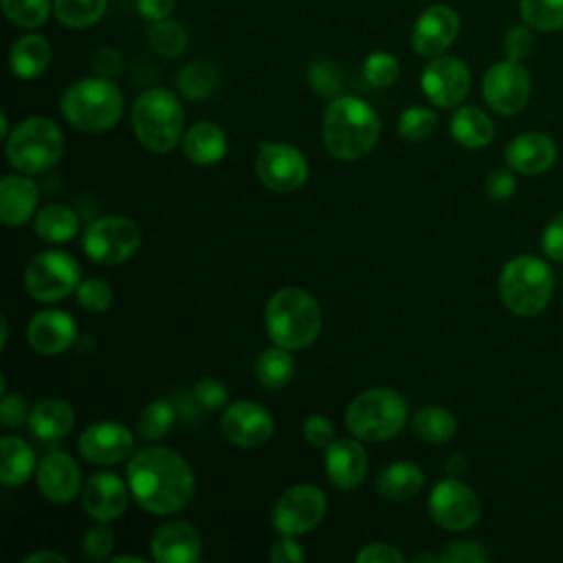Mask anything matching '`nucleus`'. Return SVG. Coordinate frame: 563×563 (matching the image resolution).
I'll use <instances>...</instances> for the list:
<instances>
[{
	"instance_id": "obj_1",
	"label": "nucleus",
	"mask_w": 563,
	"mask_h": 563,
	"mask_svg": "<svg viewBox=\"0 0 563 563\" xmlns=\"http://www.w3.org/2000/svg\"><path fill=\"white\" fill-rule=\"evenodd\" d=\"M125 482L134 501L150 515L167 517L183 510L196 490L189 462L169 446H143L132 453Z\"/></svg>"
},
{
	"instance_id": "obj_2",
	"label": "nucleus",
	"mask_w": 563,
	"mask_h": 563,
	"mask_svg": "<svg viewBox=\"0 0 563 563\" xmlns=\"http://www.w3.org/2000/svg\"><path fill=\"white\" fill-rule=\"evenodd\" d=\"M323 145L343 163L365 158L378 143L380 119L376 110L354 95L334 97L323 112Z\"/></svg>"
},
{
	"instance_id": "obj_3",
	"label": "nucleus",
	"mask_w": 563,
	"mask_h": 563,
	"mask_svg": "<svg viewBox=\"0 0 563 563\" xmlns=\"http://www.w3.org/2000/svg\"><path fill=\"white\" fill-rule=\"evenodd\" d=\"M321 308L317 299L297 286H286L271 295L264 308V323L271 341L286 350L312 345L321 332Z\"/></svg>"
},
{
	"instance_id": "obj_4",
	"label": "nucleus",
	"mask_w": 563,
	"mask_h": 563,
	"mask_svg": "<svg viewBox=\"0 0 563 563\" xmlns=\"http://www.w3.org/2000/svg\"><path fill=\"white\" fill-rule=\"evenodd\" d=\"M62 117L79 132H108L123 114V95L112 79L92 75L66 86L59 99Z\"/></svg>"
},
{
	"instance_id": "obj_5",
	"label": "nucleus",
	"mask_w": 563,
	"mask_h": 563,
	"mask_svg": "<svg viewBox=\"0 0 563 563\" xmlns=\"http://www.w3.org/2000/svg\"><path fill=\"white\" fill-rule=\"evenodd\" d=\"M132 130L145 150L156 154L172 152L185 136L183 103L167 88L141 92L132 106Z\"/></svg>"
},
{
	"instance_id": "obj_6",
	"label": "nucleus",
	"mask_w": 563,
	"mask_h": 563,
	"mask_svg": "<svg viewBox=\"0 0 563 563\" xmlns=\"http://www.w3.org/2000/svg\"><path fill=\"white\" fill-rule=\"evenodd\" d=\"M499 299L517 317H537L554 295L552 268L534 255H517L499 273Z\"/></svg>"
},
{
	"instance_id": "obj_7",
	"label": "nucleus",
	"mask_w": 563,
	"mask_h": 563,
	"mask_svg": "<svg viewBox=\"0 0 563 563\" xmlns=\"http://www.w3.org/2000/svg\"><path fill=\"white\" fill-rule=\"evenodd\" d=\"M409 418L407 400L389 387H369L361 391L345 409V427L365 442H385L396 438Z\"/></svg>"
},
{
	"instance_id": "obj_8",
	"label": "nucleus",
	"mask_w": 563,
	"mask_h": 563,
	"mask_svg": "<svg viewBox=\"0 0 563 563\" xmlns=\"http://www.w3.org/2000/svg\"><path fill=\"white\" fill-rule=\"evenodd\" d=\"M64 152V134L48 117H29L20 121L7 136L9 163L26 174H44L57 165Z\"/></svg>"
},
{
	"instance_id": "obj_9",
	"label": "nucleus",
	"mask_w": 563,
	"mask_h": 563,
	"mask_svg": "<svg viewBox=\"0 0 563 563\" xmlns=\"http://www.w3.org/2000/svg\"><path fill=\"white\" fill-rule=\"evenodd\" d=\"M143 235L134 220L125 216H103L92 220L81 235L84 253L101 266L128 262L141 246Z\"/></svg>"
},
{
	"instance_id": "obj_10",
	"label": "nucleus",
	"mask_w": 563,
	"mask_h": 563,
	"mask_svg": "<svg viewBox=\"0 0 563 563\" xmlns=\"http://www.w3.org/2000/svg\"><path fill=\"white\" fill-rule=\"evenodd\" d=\"M81 282L79 262L64 251H44L29 260L24 271L26 292L42 303L59 301L77 290Z\"/></svg>"
},
{
	"instance_id": "obj_11",
	"label": "nucleus",
	"mask_w": 563,
	"mask_h": 563,
	"mask_svg": "<svg viewBox=\"0 0 563 563\" xmlns=\"http://www.w3.org/2000/svg\"><path fill=\"white\" fill-rule=\"evenodd\" d=\"M328 508L323 490L314 484L290 486L273 506V528L284 537H299L319 526Z\"/></svg>"
},
{
	"instance_id": "obj_12",
	"label": "nucleus",
	"mask_w": 563,
	"mask_h": 563,
	"mask_svg": "<svg viewBox=\"0 0 563 563\" xmlns=\"http://www.w3.org/2000/svg\"><path fill=\"white\" fill-rule=\"evenodd\" d=\"M530 75L517 59H501L495 62L482 79V95L484 101L495 110L497 114L510 117L526 108L530 99Z\"/></svg>"
},
{
	"instance_id": "obj_13",
	"label": "nucleus",
	"mask_w": 563,
	"mask_h": 563,
	"mask_svg": "<svg viewBox=\"0 0 563 563\" xmlns=\"http://www.w3.org/2000/svg\"><path fill=\"white\" fill-rule=\"evenodd\" d=\"M255 174L268 189L290 194L308 180V163L295 145L266 141L257 145Z\"/></svg>"
},
{
	"instance_id": "obj_14",
	"label": "nucleus",
	"mask_w": 563,
	"mask_h": 563,
	"mask_svg": "<svg viewBox=\"0 0 563 563\" xmlns=\"http://www.w3.org/2000/svg\"><path fill=\"white\" fill-rule=\"evenodd\" d=\"M429 512L440 528L462 532L477 523L482 501L468 484L460 482L457 477H449L433 486L429 495Z\"/></svg>"
},
{
	"instance_id": "obj_15",
	"label": "nucleus",
	"mask_w": 563,
	"mask_h": 563,
	"mask_svg": "<svg viewBox=\"0 0 563 563\" xmlns=\"http://www.w3.org/2000/svg\"><path fill=\"white\" fill-rule=\"evenodd\" d=\"M420 88L438 108H453L464 101L471 90L468 66L455 55H438L424 66Z\"/></svg>"
},
{
	"instance_id": "obj_16",
	"label": "nucleus",
	"mask_w": 563,
	"mask_h": 563,
	"mask_svg": "<svg viewBox=\"0 0 563 563\" xmlns=\"http://www.w3.org/2000/svg\"><path fill=\"white\" fill-rule=\"evenodd\" d=\"M220 429L231 444L255 449L271 440L275 422L271 411L257 400H238L224 409Z\"/></svg>"
},
{
	"instance_id": "obj_17",
	"label": "nucleus",
	"mask_w": 563,
	"mask_h": 563,
	"mask_svg": "<svg viewBox=\"0 0 563 563\" xmlns=\"http://www.w3.org/2000/svg\"><path fill=\"white\" fill-rule=\"evenodd\" d=\"M77 446L90 464H119L134 453V433L117 420H97L81 431Z\"/></svg>"
},
{
	"instance_id": "obj_18",
	"label": "nucleus",
	"mask_w": 563,
	"mask_h": 563,
	"mask_svg": "<svg viewBox=\"0 0 563 563\" xmlns=\"http://www.w3.org/2000/svg\"><path fill=\"white\" fill-rule=\"evenodd\" d=\"M460 35V15L449 4H431L424 9L411 31V46L420 57L442 55Z\"/></svg>"
},
{
	"instance_id": "obj_19",
	"label": "nucleus",
	"mask_w": 563,
	"mask_h": 563,
	"mask_svg": "<svg viewBox=\"0 0 563 563\" xmlns=\"http://www.w3.org/2000/svg\"><path fill=\"white\" fill-rule=\"evenodd\" d=\"M81 506L95 521H114L128 508L130 486L112 471L92 473L81 486Z\"/></svg>"
},
{
	"instance_id": "obj_20",
	"label": "nucleus",
	"mask_w": 563,
	"mask_h": 563,
	"mask_svg": "<svg viewBox=\"0 0 563 563\" xmlns=\"http://www.w3.org/2000/svg\"><path fill=\"white\" fill-rule=\"evenodd\" d=\"M35 482L40 493L53 504L70 501L84 486L79 464L64 451H53L40 460Z\"/></svg>"
},
{
	"instance_id": "obj_21",
	"label": "nucleus",
	"mask_w": 563,
	"mask_h": 563,
	"mask_svg": "<svg viewBox=\"0 0 563 563\" xmlns=\"http://www.w3.org/2000/svg\"><path fill=\"white\" fill-rule=\"evenodd\" d=\"M369 468L367 451L358 440L339 438L325 446V475L339 490H354Z\"/></svg>"
},
{
	"instance_id": "obj_22",
	"label": "nucleus",
	"mask_w": 563,
	"mask_h": 563,
	"mask_svg": "<svg viewBox=\"0 0 563 563\" xmlns=\"http://www.w3.org/2000/svg\"><path fill=\"white\" fill-rule=\"evenodd\" d=\"M77 339V323L64 310H42L26 325L29 345L44 356H57L66 352Z\"/></svg>"
},
{
	"instance_id": "obj_23",
	"label": "nucleus",
	"mask_w": 563,
	"mask_h": 563,
	"mask_svg": "<svg viewBox=\"0 0 563 563\" xmlns=\"http://www.w3.org/2000/svg\"><path fill=\"white\" fill-rule=\"evenodd\" d=\"M150 550L152 559L158 563H196L202 552V541L191 523L167 521L154 530Z\"/></svg>"
},
{
	"instance_id": "obj_24",
	"label": "nucleus",
	"mask_w": 563,
	"mask_h": 563,
	"mask_svg": "<svg viewBox=\"0 0 563 563\" xmlns=\"http://www.w3.org/2000/svg\"><path fill=\"white\" fill-rule=\"evenodd\" d=\"M504 156L512 172L523 176H537L554 165L556 145L543 132H523L506 145Z\"/></svg>"
},
{
	"instance_id": "obj_25",
	"label": "nucleus",
	"mask_w": 563,
	"mask_h": 563,
	"mask_svg": "<svg viewBox=\"0 0 563 563\" xmlns=\"http://www.w3.org/2000/svg\"><path fill=\"white\" fill-rule=\"evenodd\" d=\"M37 185L18 174H9L0 180V220L7 227H22L31 220L37 205Z\"/></svg>"
},
{
	"instance_id": "obj_26",
	"label": "nucleus",
	"mask_w": 563,
	"mask_h": 563,
	"mask_svg": "<svg viewBox=\"0 0 563 563\" xmlns=\"http://www.w3.org/2000/svg\"><path fill=\"white\" fill-rule=\"evenodd\" d=\"M229 147L224 130L213 121H198L187 128L183 136V152L185 156L200 167L216 165L224 158Z\"/></svg>"
},
{
	"instance_id": "obj_27",
	"label": "nucleus",
	"mask_w": 563,
	"mask_h": 563,
	"mask_svg": "<svg viewBox=\"0 0 563 563\" xmlns=\"http://www.w3.org/2000/svg\"><path fill=\"white\" fill-rule=\"evenodd\" d=\"M75 424L73 405L64 398H44L40 400L29 416V429L42 442H55L70 433Z\"/></svg>"
},
{
	"instance_id": "obj_28",
	"label": "nucleus",
	"mask_w": 563,
	"mask_h": 563,
	"mask_svg": "<svg viewBox=\"0 0 563 563\" xmlns=\"http://www.w3.org/2000/svg\"><path fill=\"white\" fill-rule=\"evenodd\" d=\"M51 55H53V51L44 35H37V33L22 35L20 40L13 42V46L9 51L11 73L24 81L35 79L48 68Z\"/></svg>"
},
{
	"instance_id": "obj_29",
	"label": "nucleus",
	"mask_w": 563,
	"mask_h": 563,
	"mask_svg": "<svg viewBox=\"0 0 563 563\" xmlns=\"http://www.w3.org/2000/svg\"><path fill=\"white\" fill-rule=\"evenodd\" d=\"M449 130L453 141L466 150H482L495 136V125L490 117L475 106L457 108L451 117Z\"/></svg>"
},
{
	"instance_id": "obj_30",
	"label": "nucleus",
	"mask_w": 563,
	"mask_h": 563,
	"mask_svg": "<svg viewBox=\"0 0 563 563\" xmlns=\"http://www.w3.org/2000/svg\"><path fill=\"white\" fill-rule=\"evenodd\" d=\"M424 486V473L418 464L400 460L383 468L376 479L378 495L389 501H407L416 497Z\"/></svg>"
},
{
	"instance_id": "obj_31",
	"label": "nucleus",
	"mask_w": 563,
	"mask_h": 563,
	"mask_svg": "<svg viewBox=\"0 0 563 563\" xmlns=\"http://www.w3.org/2000/svg\"><path fill=\"white\" fill-rule=\"evenodd\" d=\"M33 229L40 240L51 242V244H62V242L73 240L79 233L81 222H79V216L70 207L55 202V205L42 207L35 213Z\"/></svg>"
},
{
	"instance_id": "obj_32",
	"label": "nucleus",
	"mask_w": 563,
	"mask_h": 563,
	"mask_svg": "<svg viewBox=\"0 0 563 563\" xmlns=\"http://www.w3.org/2000/svg\"><path fill=\"white\" fill-rule=\"evenodd\" d=\"M0 449H2V466H0L2 486L24 484L35 468L33 446L22 438L4 435L0 442Z\"/></svg>"
},
{
	"instance_id": "obj_33",
	"label": "nucleus",
	"mask_w": 563,
	"mask_h": 563,
	"mask_svg": "<svg viewBox=\"0 0 563 563\" xmlns=\"http://www.w3.org/2000/svg\"><path fill=\"white\" fill-rule=\"evenodd\" d=\"M176 84L185 99L205 101L220 86V68L209 59H194L180 68Z\"/></svg>"
},
{
	"instance_id": "obj_34",
	"label": "nucleus",
	"mask_w": 563,
	"mask_h": 563,
	"mask_svg": "<svg viewBox=\"0 0 563 563\" xmlns=\"http://www.w3.org/2000/svg\"><path fill=\"white\" fill-rule=\"evenodd\" d=\"M409 424H411L413 433L429 444H444L457 431V418L453 416V411H449L446 407H440V405L420 407L411 416Z\"/></svg>"
},
{
	"instance_id": "obj_35",
	"label": "nucleus",
	"mask_w": 563,
	"mask_h": 563,
	"mask_svg": "<svg viewBox=\"0 0 563 563\" xmlns=\"http://www.w3.org/2000/svg\"><path fill=\"white\" fill-rule=\"evenodd\" d=\"M255 376L266 389H282L295 376V358L286 347H268L255 361Z\"/></svg>"
},
{
	"instance_id": "obj_36",
	"label": "nucleus",
	"mask_w": 563,
	"mask_h": 563,
	"mask_svg": "<svg viewBox=\"0 0 563 563\" xmlns=\"http://www.w3.org/2000/svg\"><path fill=\"white\" fill-rule=\"evenodd\" d=\"M108 0H53V13L66 29L95 26L106 13Z\"/></svg>"
},
{
	"instance_id": "obj_37",
	"label": "nucleus",
	"mask_w": 563,
	"mask_h": 563,
	"mask_svg": "<svg viewBox=\"0 0 563 563\" xmlns=\"http://www.w3.org/2000/svg\"><path fill=\"white\" fill-rule=\"evenodd\" d=\"M147 42L156 55H161L165 59H174L187 51L189 35L180 22L167 18V20L152 22V26L147 31Z\"/></svg>"
},
{
	"instance_id": "obj_38",
	"label": "nucleus",
	"mask_w": 563,
	"mask_h": 563,
	"mask_svg": "<svg viewBox=\"0 0 563 563\" xmlns=\"http://www.w3.org/2000/svg\"><path fill=\"white\" fill-rule=\"evenodd\" d=\"M176 422V407L165 400V398H156V400H150L139 418H136V433L143 438V440H158L163 435H167L172 431Z\"/></svg>"
},
{
	"instance_id": "obj_39",
	"label": "nucleus",
	"mask_w": 563,
	"mask_h": 563,
	"mask_svg": "<svg viewBox=\"0 0 563 563\" xmlns=\"http://www.w3.org/2000/svg\"><path fill=\"white\" fill-rule=\"evenodd\" d=\"M519 13L532 31L563 29V0H519Z\"/></svg>"
},
{
	"instance_id": "obj_40",
	"label": "nucleus",
	"mask_w": 563,
	"mask_h": 563,
	"mask_svg": "<svg viewBox=\"0 0 563 563\" xmlns=\"http://www.w3.org/2000/svg\"><path fill=\"white\" fill-rule=\"evenodd\" d=\"M51 0H2L4 15L20 29H37L51 15Z\"/></svg>"
},
{
	"instance_id": "obj_41",
	"label": "nucleus",
	"mask_w": 563,
	"mask_h": 563,
	"mask_svg": "<svg viewBox=\"0 0 563 563\" xmlns=\"http://www.w3.org/2000/svg\"><path fill=\"white\" fill-rule=\"evenodd\" d=\"M438 125V114L424 106H411L402 110L398 119V134L409 143L424 141Z\"/></svg>"
},
{
	"instance_id": "obj_42",
	"label": "nucleus",
	"mask_w": 563,
	"mask_h": 563,
	"mask_svg": "<svg viewBox=\"0 0 563 563\" xmlns=\"http://www.w3.org/2000/svg\"><path fill=\"white\" fill-rule=\"evenodd\" d=\"M308 84L319 97H325V99L339 97L343 90V75L339 64L325 57L314 59L308 68Z\"/></svg>"
},
{
	"instance_id": "obj_43",
	"label": "nucleus",
	"mask_w": 563,
	"mask_h": 563,
	"mask_svg": "<svg viewBox=\"0 0 563 563\" xmlns=\"http://www.w3.org/2000/svg\"><path fill=\"white\" fill-rule=\"evenodd\" d=\"M400 75L398 59L387 51H374L363 62V77L372 88H389Z\"/></svg>"
},
{
	"instance_id": "obj_44",
	"label": "nucleus",
	"mask_w": 563,
	"mask_h": 563,
	"mask_svg": "<svg viewBox=\"0 0 563 563\" xmlns=\"http://www.w3.org/2000/svg\"><path fill=\"white\" fill-rule=\"evenodd\" d=\"M75 292H77V301L84 310L106 312L112 306V288L99 277L79 282Z\"/></svg>"
},
{
	"instance_id": "obj_45",
	"label": "nucleus",
	"mask_w": 563,
	"mask_h": 563,
	"mask_svg": "<svg viewBox=\"0 0 563 563\" xmlns=\"http://www.w3.org/2000/svg\"><path fill=\"white\" fill-rule=\"evenodd\" d=\"M84 554L92 561H106L112 556L114 550V532L108 528V523L97 521L92 528L86 530L84 541H81Z\"/></svg>"
},
{
	"instance_id": "obj_46",
	"label": "nucleus",
	"mask_w": 563,
	"mask_h": 563,
	"mask_svg": "<svg viewBox=\"0 0 563 563\" xmlns=\"http://www.w3.org/2000/svg\"><path fill=\"white\" fill-rule=\"evenodd\" d=\"M194 398L205 411H220L229 400V389L222 380L205 376L194 385Z\"/></svg>"
},
{
	"instance_id": "obj_47",
	"label": "nucleus",
	"mask_w": 563,
	"mask_h": 563,
	"mask_svg": "<svg viewBox=\"0 0 563 563\" xmlns=\"http://www.w3.org/2000/svg\"><path fill=\"white\" fill-rule=\"evenodd\" d=\"M501 46H504V53L508 59H526L532 48H534V37H532V29L523 22V24H515L510 26L506 33H504V40H501Z\"/></svg>"
},
{
	"instance_id": "obj_48",
	"label": "nucleus",
	"mask_w": 563,
	"mask_h": 563,
	"mask_svg": "<svg viewBox=\"0 0 563 563\" xmlns=\"http://www.w3.org/2000/svg\"><path fill=\"white\" fill-rule=\"evenodd\" d=\"M440 556H442V563H486L490 559L486 548L473 539L449 543Z\"/></svg>"
},
{
	"instance_id": "obj_49",
	"label": "nucleus",
	"mask_w": 563,
	"mask_h": 563,
	"mask_svg": "<svg viewBox=\"0 0 563 563\" xmlns=\"http://www.w3.org/2000/svg\"><path fill=\"white\" fill-rule=\"evenodd\" d=\"M29 416H31V409H29V402L24 400V396H18V394H4L2 396V400H0L2 427L18 429L24 422H29Z\"/></svg>"
},
{
	"instance_id": "obj_50",
	"label": "nucleus",
	"mask_w": 563,
	"mask_h": 563,
	"mask_svg": "<svg viewBox=\"0 0 563 563\" xmlns=\"http://www.w3.org/2000/svg\"><path fill=\"white\" fill-rule=\"evenodd\" d=\"M517 180H515V172L506 169V167H495L488 172L486 180H484V191L490 200H506L515 194Z\"/></svg>"
},
{
	"instance_id": "obj_51",
	"label": "nucleus",
	"mask_w": 563,
	"mask_h": 563,
	"mask_svg": "<svg viewBox=\"0 0 563 563\" xmlns=\"http://www.w3.org/2000/svg\"><path fill=\"white\" fill-rule=\"evenodd\" d=\"M303 438L308 444L325 449L332 440H334V424L330 422V418L321 416V413H312L303 420Z\"/></svg>"
},
{
	"instance_id": "obj_52",
	"label": "nucleus",
	"mask_w": 563,
	"mask_h": 563,
	"mask_svg": "<svg viewBox=\"0 0 563 563\" xmlns=\"http://www.w3.org/2000/svg\"><path fill=\"white\" fill-rule=\"evenodd\" d=\"M356 561L358 563H402L405 554L396 545H391V543L376 541V543L363 545L356 552Z\"/></svg>"
},
{
	"instance_id": "obj_53",
	"label": "nucleus",
	"mask_w": 563,
	"mask_h": 563,
	"mask_svg": "<svg viewBox=\"0 0 563 563\" xmlns=\"http://www.w3.org/2000/svg\"><path fill=\"white\" fill-rule=\"evenodd\" d=\"M541 249L552 260L563 264V213L554 216L541 235Z\"/></svg>"
},
{
	"instance_id": "obj_54",
	"label": "nucleus",
	"mask_w": 563,
	"mask_h": 563,
	"mask_svg": "<svg viewBox=\"0 0 563 563\" xmlns=\"http://www.w3.org/2000/svg\"><path fill=\"white\" fill-rule=\"evenodd\" d=\"M123 70V55L117 48H99L92 57V73L106 79L117 77Z\"/></svg>"
},
{
	"instance_id": "obj_55",
	"label": "nucleus",
	"mask_w": 563,
	"mask_h": 563,
	"mask_svg": "<svg viewBox=\"0 0 563 563\" xmlns=\"http://www.w3.org/2000/svg\"><path fill=\"white\" fill-rule=\"evenodd\" d=\"M306 559L303 548L295 541V537H284L273 543L271 561L273 563H301Z\"/></svg>"
},
{
	"instance_id": "obj_56",
	"label": "nucleus",
	"mask_w": 563,
	"mask_h": 563,
	"mask_svg": "<svg viewBox=\"0 0 563 563\" xmlns=\"http://www.w3.org/2000/svg\"><path fill=\"white\" fill-rule=\"evenodd\" d=\"M174 7H176V0H136L139 13L150 22L167 20L172 15Z\"/></svg>"
},
{
	"instance_id": "obj_57",
	"label": "nucleus",
	"mask_w": 563,
	"mask_h": 563,
	"mask_svg": "<svg viewBox=\"0 0 563 563\" xmlns=\"http://www.w3.org/2000/svg\"><path fill=\"white\" fill-rule=\"evenodd\" d=\"M22 563H66V556L53 550H37L22 559Z\"/></svg>"
},
{
	"instance_id": "obj_58",
	"label": "nucleus",
	"mask_w": 563,
	"mask_h": 563,
	"mask_svg": "<svg viewBox=\"0 0 563 563\" xmlns=\"http://www.w3.org/2000/svg\"><path fill=\"white\" fill-rule=\"evenodd\" d=\"M466 471V460H464V455H451L449 460H446V473L451 475V477H457V475H462Z\"/></svg>"
},
{
	"instance_id": "obj_59",
	"label": "nucleus",
	"mask_w": 563,
	"mask_h": 563,
	"mask_svg": "<svg viewBox=\"0 0 563 563\" xmlns=\"http://www.w3.org/2000/svg\"><path fill=\"white\" fill-rule=\"evenodd\" d=\"M413 563H440L442 556L440 554H429V552H418L411 556Z\"/></svg>"
},
{
	"instance_id": "obj_60",
	"label": "nucleus",
	"mask_w": 563,
	"mask_h": 563,
	"mask_svg": "<svg viewBox=\"0 0 563 563\" xmlns=\"http://www.w3.org/2000/svg\"><path fill=\"white\" fill-rule=\"evenodd\" d=\"M112 563H145L143 556H132V554H119V556H110Z\"/></svg>"
},
{
	"instance_id": "obj_61",
	"label": "nucleus",
	"mask_w": 563,
	"mask_h": 563,
	"mask_svg": "<svg viewBox=\"0 0 563 563\" xmlns=\"http://www.w3.org/2000/svg\"><path fill=\"white\" fill-rule=\"evenodd\" d=\"M0 323H2V334H0V345L7 347V336H9V323H7V317L2 314L0 317Z\"/></svg>"
}]
</instances>
